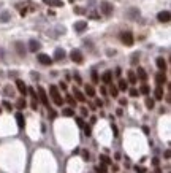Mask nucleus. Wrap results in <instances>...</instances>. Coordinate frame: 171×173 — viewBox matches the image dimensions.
<instances>
[{
  "label": "nucleus",
  "mask_w": 171,
  "mask_h": 173,
  "mask_svg": "<svg viewBox=\"0 0 171 173\" xmlns=\"http://www.w3.org/2000/svg\"><path fill=\"white\" fill-rule=\"evenodd\" d=\"M38 99L41 100V103L45 106H48V108H51L49 106V99H48V94H46V91L43 87H38Z\"/></svg>",
  "instance_id": "nucleus-5"
},
{
  "label": "nucleus",
  "mask_w": 171,
  "mask_h": 173,
  "mask_svg": "<svg viewBox=\"0 0 171 173\" xmlns=\"http://www.w3.org/2000/svg\"><path fill=\"white\" fill-rule=\"evenodd\" d=\"M169 18H171V15H169L168 10L160 11L159 15H157V19H159V22H169Z\"/></svg>",
  "instance_id": "nucleus-6"
},
{
  "label": "nucleus",
  "mask_w": 171,
  "mask_h": 173,
  "mask_svg": "<svg viewBox=\"0 0 171 173\" xmlns=\"http://www.w3.org/2000/svg\"><path fill=\"white\" fill-rule=\"evenodd\" d=\"M114 157H116V161H121V154H119V153H116Z\"/></svg>",
  "instance_id": "nucleus-54"
},
{
  "label": "nucleus",
  "mask_w": 171,
  "mask_h": 173,
  "mask_svg": "<svg viewBox=\"0 0 171 173\" xmlns=\"http://www.w3.org/2000/svg\"><path fill=\"white\" fill-rule=\"evenodd\" d=\"M30 106H32V110H38V99H32Z\"/></svg>",
  "instance_id": "nucleus-36"
},
{
  "label": "nucleus",
  "mask_w": 171,
  "mask_h": 173,
  "mask_svg": "<svg viewBox=\"0 0 171 173\" xmlns=\"http://www.w3.org/2000/svg\"><path fill=\"white\" fill-rule=\"evenodd\" d=\"M67 102H68V105L71 106V108H73V106H76V99L73 95H67Z\"/></svg>",
  "instance_id": "nucleus-30"
},
{
  "label": "nucleus",
  "mask_w": 171,
  "mask_h": 173,
  "mask_svg": "<svg viewBox=\"0 0 171 173\" xmlns=\"http://www.w3.org/2000/svg\"><path fill=\"white\" fill-rule=\"evenodd\" d=\"M2 105H3V108H5V110H10V111H11V108H13L11 103H10V102H6V100H3V102H2Z\"/></svg>",
  "instance_id": "nucleus-38"
},
{
  "label": "nucleus",
  "mask_w": 171,
  "mask_h": 173,
  "mask_svg": "<svg viewBox=\"0 0 171 173\" xmlns=\"http://www.w3.org/2000/svg\"><path fill=\"white\" fill-rule=\"evenodd\" d=\"M56 116H57V114H56V111H54V110H49V118H52V119H54Z\"/></svg>",
  "instance_id": "nucleus-46"
},
{
  "label": "nucleus",
  "mask_w": 171,
  "mask_h": 173,
  "mask_svg": "<svg viewBox=\"0 0 171 173\" xmlns=\"http://www.w3.org/2000/svg\"><path fill=\"white\" fill-rule=\"evenodd\" d=\"M128 16H130V19H136V18L139 16V10H136V8H131V10L128 11Z\"/></svg>",
  "instance_id": "nucleus-24"
},
{
  "label": "nucleus",
  "mask_w": 171,
  "mask_h": 173,
  "mask_svg": "<svg viewBox=\"0 0 171 173\" xmlns=\"http://www.w3.org/2000/svg\"><path fill=\"white\" fill-rule=\"evenodd\" d=\"M3 94H5V95H13V87H11V86H6V87L3 89Z\"/></svg>",
  "instance_id": "nucleus-35"
},
{
  "label": "nucleus",
  "mask_w": 171,
  "mask_h": 173,
  "mask_svg": "<svg viewBox=\"0 0 171 173\" xmlns=\"http://www.w3.org/2000/svg\"><path fill=\"white\" fill-rule=\"evenodd\" d=\"M90 18H92V19H98V15H97V13H92Z\"/></svg>",
  "instance_id": "nucleus-52"
},
{
  "label": "nucleus",
  "mask_w": 171,
  "mask_h": 173,
  "mask_svg": "<svg viewBox=\"0 0 171 173\" xmlns=\"http://www.w3.org/2000/svg\"><path fill=\"white\" fill-rule=\"evenodd\" d=\"M75 13H78V15H81V13H84V10H83V8H78V7H76V8H75Z\"/></svg>",
  "instance_id": "nucleus-48"
},
{
  "label": "nucleus",
  "mask_w": 171,
  "mask_h": 173,
  "mask_svg": "<svg viewBox=\"0 0 171 173\" xmlns=\"http://www.w3.org/2000/svg\"><path fill=\"white\" fill-rule=\"evenodd\" d=\"M109 94L113 97H117V94H119V89H117V86H111L109 87Z\"/></svg>",
  "instance_id": "nucleus-31"
},
{
  "label": "nucleus",
  "mask_w": 171,
  "mask_h": 173,
  "mask_svg": "<svg viewBox=\"0 0 171 173\" xmlns=\"http://www.w3.org/2000/svg\"><path fill=\"white\" fill-rule=\"evenodd\" d=\"M43 3H46L48 7H54V8L63 7V2H62V0H43Z\"/></svg>",
  "instance_id": "nucleus-10"
},
{
  "label": "nucleus",
  "mask_w": 171,
  "mask_h": 173,
  "mask_svg": "<svg viewBox=\"0 0 171 173\" xmlns=\"http://www.w3.org/2000/svg\"><path fill=\"white\" fill-rule=\"evenodd\" d=\"M25 105H27V103H25V100H24V99H19V100L16 102V106H18V108H19V110L25 108Z\"/></svg>",
  "instance_id": "nucleus-32"
},
{
  "label": "nucleus",
  "mask_w": 171,
  "mask_h": 173,
  "mask_svg": "<svg viewBox=\"0 0 171 173\" xmlns=\"http://www.w3.org/2000/svg\"><path fill=\"white\" fill-rule=\"evenodd\" d=\"M138 60H139V54H138V52H135V54L131 56V64H136Z\"/></svg>",
  "instance_id": "nucleus-40"
},
{
  "label": "nucleus",
  "mask_w": 171,
  "mask_h": 173,
  "mask_svg": "<svg viewBox=\"0 0 171 173\" xmlns=\"http://www.w3.org/2000/svg\"><path fill=\"white\" fill-rule=\"evenodd\" d=\"M73 27H75V30L78 33H81V32H84L87 29V21H78V22H75Z\"/></svg>",
  "instance_id": "nucleus-7"
},
{
  "label": "nucleus",
  "mask_w": 171,
  "mask_h": 173,
  "mask_svg": "<svg viewBox=\"0 0 171 173\" xmlns=\"http://www.w3.org/2000/svg\"><path fill=\"white\" fill-rule=\"evenodd\" d=\"M16 121H18V126H19L21 129L25 126V121H24V116H22V113H16Z\"/></svg>",
  "instance_id": "nucleus-22"
},
{
  "label": "nucleus",
  "mask_w": 171,
  "mask_h": 173,
  "mask_svg": "<svg viewBox=\"0 0 171 173\" xmlns=\"http://www.w3.org/2000/svg\"><path fill=\"white\" fill-rule=\"evenodd\" d=\"M10 18H11V15L8 11H3L2 15H0V22H6V21H10Z\"/></svg>",
  "instance_id": "nucleus-26"
},
{
  "label": "nucleus",
  "mask_w": 171,
  "mask_h": 173,
  "mask_svg": "<svg viewBox=\"0 0 171 173\" xmlns=\"http://www.w3.org/2000/svg\"><path fill=\"white\" fill-rule=\"evenodd\" d=\"M127 76H128V83H130V84H136L138 78H136V73H135L133 70H128V72H127Z\"/></svg>",
  "instance_id": "nucleus-17"
},
{
  "label": "nucleus",
  "mask_w": 171,
  "mask_h": 173,
  "mask_svg": "<svg viewBox=\"0 0 171 173\" xmlns=\"http://www.w3.org/2000/svg\"><path fill=\"white\" fill-rule=\"evenodd\" d=\"M95 171H97V173H106V165H105V164H101V165H98Z\"/></svg>",
  "instance_id": "nucleus-34"
},
{
  "label": "nucleus",
  "mask_w": 171,
  "mask_h": 173,
  "mask_svg": "<svg viewBox=\"0 0 171 173\" xmlns=\"http://www.w3.org/2000/svg\"><path fill=\"white\" fill-rule=\"evenodd\" d=\"M136 78H139L141 81H146V79H147V73H146V70H144L143 67H138V70H136Z\"/></svg>",
  "instance_id": "nucleus-15"
},
{
  "label": "nucleus",
  "mask_w": 171,
  "mask_h": 173,
  "mask_svg": "<svg viewBox=\"0 0 171 173\" xmlns=\"http://www.w3.org/2000/svg\"><path fill=\"white\" fill-rule=\"evenodd\" d=\"M116 113H117V116H122V113H124V111H122V110H121V108H119V110H117V111H116Z\"/></svg>",
  "instance_id": "nucleus-57"
},
{
  "label": "nucleus",
  "mask_w": 171,
  "mask_h": 173,
  "mask_svg": "<svg viewBox=\"0 0 171 173\" xmlns=\"http://www.w3.org/2000/svg\"><path fill=\"white\" fill-rule=\"evenodd\" d=\"M100 161H101V164H105V165H111L113 164V161L108 157V156H105V154H101L100 156Z\"/></svg>",
  "instance_id": "nucleus-25"
},
{
  "label": "nucleus",
  "mask_w": 171,
  "mask_h": 173,
  "mask_svg": "<svg viewBox=\"0 0 171 173\" xmlns=\"http://www.w3.org/2000/svg\"><path fill=\"white\" fill-rule=\"evenodd\" d=\"M95 122H97V118L92 116V118H90V124H95Z\"/></svg>",
  "instance_id": "nucleus-51"
},
{
  "label": "nucleus",
  "mask_w": 171,
  "mask_h": 173,
  "mask_svg": "<svg viewBox=\"0 0 171 173\" xmlns=\"http://www.w3.org/2000/svg\"><path fill=\"white\" fill-rule=\"evenodd\" d=\"M83 157H84V161H89V153L87 151H83Z\"/></svg>",
  "instance_id": "nucleus-47"
},
{
  "label": "nucleus",
  "mask_w": 171,
  "mask_h": 173,
  "mask_svg": "<svg viewBox=\"0 0 171 173\" xmlns=\"http://www.w3.org/2000/svg\"><path fill=\"white\" fill-rule=\"evenodd\" d=\"M155 64H157V67H159V70H162V72L166 70V60H165L163 57H157Z\"/></svg>",
  "instance_id": "nucleus-16"
},
{
  "label": "nucleus",
  "mask_w": 171,
  "mask_h": 173,
  "mask_svg": "<svg viewBox=\"0 0 171 173\" xmlns=\"http://www.w3.org/2000/svg\"><path fill=\"white\" fill-rule=\"evenodd\" d=\"M81 114H83L84 118H86V116L89 114V111H87V108H86V106H83V108H81Z\"/></svg>",
  "instance_id": "nucleus-44"
},
{
  "label": "nucleus",
  "mask_w": 171,
  "mask_h": 173,
  "mask_svg": "<svg viewBox=\"0 0 171 173\" xmlns=\"http://www.w3.org/2000/svg\"><path fill=\"white\" fill-rule=\"evenodd\" d=\"M84 132H86V135H87V137H90V135H92V134H90V127H89V126H84Z\"/></svg>",
  "instance_id": "nucleus-43"
},
{
  "label": "nucleus",
  "mask_w": 171,
  "mask_h": 173,
  "mask_svg": "<svg viewBox=\"0 0 171 173\" xmlns=\"http://www.w3.org/2000/svg\"><path fill=\"white\" fill-rule=\"evenodd\" d=\"M165 159H169V149L165 151Z\"/></svg>",
  "instance_id": "nucleus-55"
},
{
  "label": "nucleus",
  "mask_w": 171,
  "mask_h": 173,
  "mask_svg": "<svg viewBox=\"0 0 171 173\" xmlns=\"http://www.w3.org/2000/svg\"><path fill=\"white\" fill-rule=\"evenodd\" d=\"M155 83L159 84V86H163L166 83V76H165V72H160V73H157L155 75Z\"/></svg>",
  "instance_id": "nucleus-11"
},
{
  "label": "nucleus",
  "mask_w": 171,
  "mask_h": 173,
  "mask_svg": "<svg viewBox=\"0 0 171 173\" xmlns=\"http://www.w3.org/2000/svg\"><path fill=\"white\" fill-rule=\"evenodd\" d=\"M100 91H101V94H103V95H106V89H105V87H100Z\"/></svg>",
  "instance_id": "nucleus-56"
},
{
  "label": "nucleus",
  "mask_w": 171,
  "mask_h": 173,
  "mask_svg": "<svg viewBox=\"0 0 171 173\" xmlns=\"http://www.w3.org/2000/svg\"><path fill=\"white\" fill-rule=\"evenodd\" d=\"M70 59L75 62V64H83L84 62V57H83V52L79 49H73L70 52Z\"/></svg>",
  "instance_id": "nucleus-4"
},
{
  "label": "nucleus",
  "mask_w": 171,
  "mask_h": 173,
  "mask_svg": "<svg viewBox=\"0 0 171 173\" xmlns=\"http://www.w3.org/2000/svg\"><path fill=\"white\" fill-rule=\"evenodd\" d=\"M16 87H18V91L21 92L22 95L27 94V86H25V83L22 81V79H18V81H16Z\"/></svg>",
  "instance_id": "nucleus-13"
},
{
  "label": "nucleus",
  "mask_w": 171,
  "mask_h": 173,
  "mask_svg": "<svg viewBox=\"0 0 171 173\" xmlns=\"http://www.w3.org/2000/svg\"><path fill=\"white\" fill-rule=\"evenodd\" d=\"M130 95H131V97H138V95H139V91L135 89V87H133V89H130Z\"/></svg>",
  "instance_id": "nucleus-37"
},
{
  "label": "nucleus",
  "mask_w": 171,
  "mask_h": 173,
  "mask_svg": "<svg viewBox=\"0 0 171 173\" xmlns=\"http://www.w3.org/2000/svg\"><path fill=\"white\" fill-rule=\"evenodd\" d=\"M73 78H75V81H76L78 84H81L83 79H81V75H79V73H75V75H73Z\"/></svg>",
  "instance_id": "nucleus-39"
},
{
  "label": "nucleus",
  "mask_w": 171,
  "mask_h": 173,
  "mask_svg": "<svg viewBox=\"0 0 171 173\" xmlns=\"http://www.w3.org/2000/svg\"><path fill=\"white\" fill-rule=\"evenodd\" d=\"M154 95H155V100H162L163 99V89H162V86H157V89L154 91Z\"/></svg>",
  "instance_id": "nucleus-19"
},
{
  "label": "nucleus",
  "mask_w": 171,
  "mask_h": 173,
  "mask_svg": "<svg viewBox=\"0 0 171 173\" xmlns=\"http://www.w3.org/2000/svg\"><path fill=\"white\" fill-rule=\"evenodd\" d=\"M121 73H122L121 69H116V76H121Z\"/></svg>",
  "instance_id": "nucleus-53"
},
{
  "label": "nucleus",
  "mask_w": 171,
  "mask_h": 173,
  "mask_svg": "<svg viewBox=\"0 0 171 173\" xmlns=\"http://www.w3.org/2000/svg\"><path fill=\"white\" fill-rule=\"evenodd\" d=\"M49 94H51L52 100H54V103H56L57 106H62V105H63V99L60 97V92H59V87H57V86L51 84V86H49Z\"/></svg>",
  "instance_id": "nucleus-1"
},
{
  "label": "nucleus",
  "mask_w": 171,
  "mask_h": 173,
  "mask_svg": "<svg viewBox=\"0 0 171 173\" xmlns=\"http://www.w3.org/2000/svg\"><path fill=\"white\" fill-rule=\"evenodd\" d=\"M63 57H65V51L62 48H57L54 52V60H62Z\"/></svg>",
  "instance_id": "nucleus-18"
},
{
  "label": "nucleus",
  "mask_w": 171,
  "mask_h": 173,
  "mask_svg": "<svg viewBox=\"0 0 171 173\" xmlns=\"http://www.w3.org/2000/svg\"><path fill=\"white\" fill-rule=\"evenodd\" d=\"M100 10H101V13L105 16H111L114 8H113V5L108 2V0H101V2H100Z\"/></svg>",
  "instance_id": "nucleus-2"
},
{
  "label": "nucleus",
  "mask_w": 171,
  "mask_h": 173,
  "mask_svg": "<svg viewBox=\"0 0 171 173\" xmlns=\"http://www.w3.org/2000/svg\"><path fill=\"white\" fill-rule=\"evenodd\" d=\"M62 116L71 118V116H75V110H73V108H63V110H62Z\"/></svg>",
  "instance_id": "nucleus-23"
},
{
  "label": "nucleus",
  "mask_w": 171,
  "mask_h": 173,
  "mask_svg": "<svg viewBox=\"0 0 171 173\" xmlns=\"http://www.w3.org/2000/svg\"><path fill=\"white\" fill-rule=\"evenodd\" d=\"M101 81L105 83V84H111L113 83V72L111 70H106L103 75H101Z\"/></svg>",
  "instance_id": "nucleus-8"
},
{
  "label": "nucleus",
  "mask_w": 171,
  "mask_h": 173,
  "mask_svg": "<svg viewBox=\"0 0 171 173\" xmlns=\"http://www.w3.org/2000/svg\"><path fill=\"white\" fill-rule=\"evenodd\" d=\"M95 106H100V108H101V106H103V100L97 99V100H95Z\"/></svg>",
  "instance_id": "nucleus-45"
},
{
  "label": "nucleus",
  "mask_w": 171,
  "mask_h": 173,
  "mask_svg": "<svg viewBox=\"0 0 171 173\" xmlns=\"http://www.w3.org/2000/svg\"><path fill=\"white\" fill-rule=\"evenodd\" d=\"M111 129H113V135H114V137H117V135H119V134H117V127H116L114 124H111Z\"/></svg>",
  "instance_id": "nucleus-42"
},
{
  "label": "nucleus",
  "mask_w": 171,
  "mask_h": 173,
  "mask_svg": "<svg viewBox=\"0 0 171 173\" xmlns=\"http://www.w3.org/2000/svg\"><path fill=\"white\" fill-rule=\"evenodd\" d=\"M119 103H121L122 106H125V105H127V100H125V99H121V100H119Z\"/></svg>",
  "instance_id": "nucleus-50"
},
{
  "label": "nucleus",
  "mask_w": 171,
  "mask_h": 173,
  "mask_svg": "<svg viewBox=\"0 0 171 173\" xmlns=\"http://www.w3.org/2000/svg\"><path fill=\"white\" fill-rule=\"evenodd\" d=\"M15 46H16V49H18V52H19V56H24V54H25V49H24L22 43H19V42H18Z\"/></svg>",
  "instance_id": "nucleus-29"
},
{
  "label": "nucleus",
  "mask_w": 171,
  "mask_h": 173,
  "mask_svg": "<svg viewBox=\"0 0 171 173\" xmlns=\"http://www.w3.org/2000/svg\"><path fill=\"white\" fill-rule=\"evenodd\" d=\"M59 87H60L62 91H67V84H65V83H60V84H59Z\"/></svg>",
  "instance_id": "nucleus-49"
},
{
  "label": "nucleus",
  "mask_w": 171,
  "mask_h": 173,
  "mask_svg": "<svg viewBox=\"0 0 171 173\" xmlns=\"http://www.w3.org/2000/svg\"><path fill=\"white\" fill-rule=\"evenodd\" d=\"M154 105H155V103H154V99H149V97H147V99H146V106H147L149 110H152Z\"/></svg>",
  "instance_id": "nucleus-33"
},
{
  "label": "nucleus",
  "mask_w": 171,
  "mask_h": 173,
  "mask_svg": "<svg viewBox=\"0 0 171 173\" xmlns=\"http://www.w3.org/2000/svg\"><path fill=\"white\" fill-rule=\"evenodd\" d=\"M138 91H139V94H144V95H147L149 92H151V89H149V86H147V84H143Z\"/></svg>",
  "instance_id": "nucleus-28"
},
{
  "label": "nucleus",
  "mask_w": 171,
  "mask_h": 173,
  "mask_svg": "<svg viewBox=\"0 0 171 173\" xmlns=\"http://www.w3.org/2000/svg\"><path fill=\"white\" fill-rule=\"evenodd\" d=\"M76 124L79 126V127H83V126H84V121H83V118H76Z\"/></svg>",
  "instance_id": "nucleus-41"
},
{
  "label": "nucleus",
  "mask_w": 171,
  "mask_h": 173,
  "mask_svg": "<svg viewBox=\"0 0 171 173\" xmlns=\"http://www.w3.org/2000/svg\"><path fill=\"white\" fill-rule=\"evenodd\" d=\"M117 89H119V91H128V81H125V79H119Z\"/></svg>",
  "instance_id": "nucleus-21"
},
{
  "label": "nucleus",
  "mask_w": 171,
  "mask_h": 173,
  "mask_svg": "<svg viewBox=\"0 0 171 173\" xmlns=\"http://www.w3.org/2000/svg\"><path fill=\"white\" fill-rule=\"evenodd\" d=\"M90 76H92V83H100V78H98V73H97V70H92L90 72Z\"/></svg>",
  "instance_id": "nucleus-27"
},
{
  "label": "nucleus",
  "mask_w": 171,
  "mask_h": 173,
  "mask_svg": "<svg viewBox=\"0 0 171 173\" xmlns=\"http://www.w3.org/2000/svg\"><path fill=\"white\" fill-rule=\"evenodd\" d=\"M73 94H75V99H76L78 102H83V103L86 102V95H84L78 87H73Z\"/></svg>",
  "instance_id": "nucleus-12"
},
{
  "label": "nucleus",
  "mask_w": 171,
  "mask_h": 173,
  "mask_svg": "<svg viewBox=\"0 0 171 173\" xmlns=\"http://www.w3.org/2000/svg\"><path fill=\"white\" fill-rule=\"evenodd\" d=\"M121 40H122V43L125 46H133V43H135L133 33H131V32H122L121 33Z\"/></svg>",
  "instance_id": "nucleus-3"
},
{
  "label": "nucleus",
  "mask_w": 171,
  "mask_h": 173,
  "mask_svg": "<svg viewBox=\"0 0 171 173\" xmlns=\"http://www.w3.org/2000/svg\"><path fill=\"white\" fill-rule=\"evenodd\" d=\"M36 59H38V62L43 64V65H51V64H52V59H51L48 54H38Z\"/></svg>",
  "instance_id": "nucleus-9"
},
{
  "label": "nucleus",
  "mask_w": 171,
  "mask_h": 173,
  "mask_svg": "<svg viewBox=\"0 0 171 173\" xmlns=\"http://www.w3.org/2000/svg\"><path fill=\"white\" fill-rule=\"evenodd\" d=\"M40 48H41L40 42H36V40H30V43H29V49H30V52H36Z\"/></svg>",
  "instance_id": "nucleus-14"
},
{
  "label": "nucleus",
  "mask_w": 171,
  "mask_h": 173,
  "mask_svg": "<svg viewBox=\"0 0 171 173\" xmlns=\"http://www.w3.org/2000/svg\"><path fill=\"white\" fill-rule=\"evenodd\" d=\"M86 94L89 95V97H95V89H94V86L92 84H86Z\"/></svg>",
  "instance_id": "nucleus-20"
},
{
  "label": "nucleus",
  "mask_w": 171,
  "mask_h": 173,
  "mask_svg": "<svg viewBox=\"0 0 171 173\" xmlns=\"http://www.w3.org/2000/svg\"><path fill=\"white\" fill-rule=\"evenodd\" d=\"M0 113H2V108H0Z\"/></svg>",
  "instance_id": "nucleus-58"
}]
</instances>
